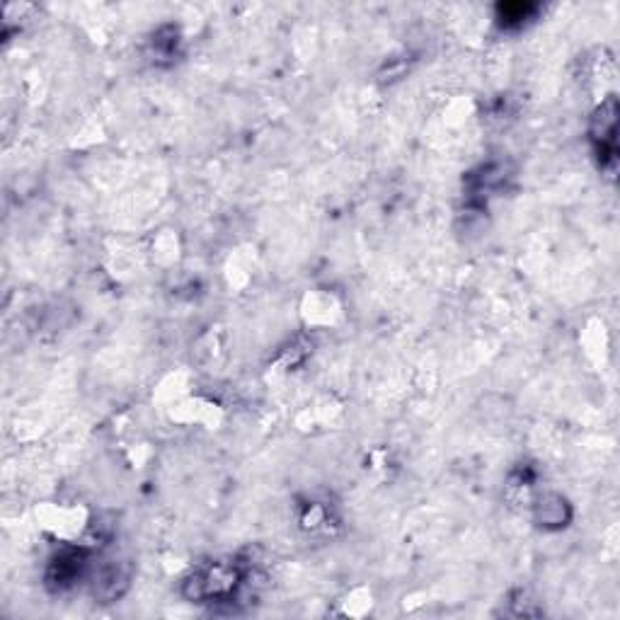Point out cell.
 I'll return each mask as SVG.
<instances>
[{"label": "cell", "instance_id": "1", "mask_svg": "<svg viewBox=\"0 0 620 620\" xmlns=\"http://www.w3.org/2000/svg\"><path fill=\"white\" fill-rule=\"evenodd\" d=\"M616 119H618V105L616 97H608L601 105L599 112L594 117V129L591 136L599 143V158L601 165H616Z\"/></svg>", "mask_w": 620, "mask_h": 620}]
</instances>
